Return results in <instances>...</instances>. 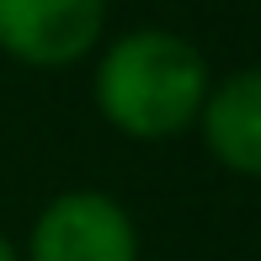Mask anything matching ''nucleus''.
I'll list each match as a JSON object with an SVG mask.
<instances>
[{
  "instance_id": "obj_4",
  "label": "nucleus",
  "mask_w": 261,
  "mask_h": 261,
  "mask_svg": "<svg viewBox=\"0 0 261 261\" xmlns=\"http://www.w3.org/2000/svg\"><path fill=\"white\" fill-rule=\"evenodd\" d=\"M192 134L203 139L219 171L240 176V181H261V64L213 75Z\"/></svg>"
},
{
  "instance_id": "obj_1",
  "label": "nucleus",
  "mask_w": 261,
  "mask_h": 261,
  "mask_svg": "<svg viewBox=\"0 0 261 261\" xmlns=\"http://www.w3.org/2000/svg\"><path fill=\"white\" fill-rule=\"evenodd\" d=\"M208 86V54L176 27H128L91 54V101L101 123L134 144H171L192 134Z\"/></svg>"
},
{
  "instance_id": "obj_2",
  "label": "nucleus",
  "mask_w": 261,
  "mask_h": 261,
  "mask_svg": "<svg viewBox=\"0 0 261 261\" xmlns=\"http://www.w3.org/2000/svg\"><path fill=\"white\" fill-rule=\"evenodd\" d=\"M21 261H144V234L123 197L101 187H69L38 208Z\"/></svg>"
},
{
  "instance_id": "obj_3",
  "label": "nucleus",
  "mask_w": 261,
  "mask_h": 261,
  "mask_svg": "<svg viewBox=\"0 0 261 261\" xmlns=\"http://www.w3.org/2000/svg\"><path fill=\"white\" fill-rule=\"evenodd\" d=\"M107 43V0H0V54L21 69H75Z\"/></svg>"
},
{
  "instance_id": "obj_5",
  "label": "nucleus",
  "mask_w": 261,
  "mask_h": 261,
  "mask_svg": "<svg viewBox=\"0 0 261 261\" xmlns=\"http://www.w3.org/2000/svg\"><path fill=\"white\" fill-rule=\"evenodd\" d=\"M0 261H21V245L6 240V234H0Z\"/></svg>"
}]
</instances>
